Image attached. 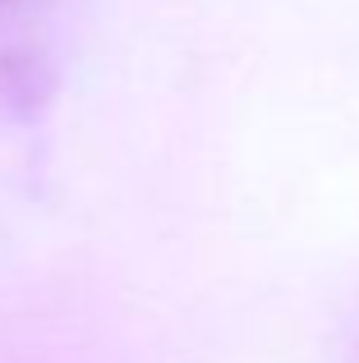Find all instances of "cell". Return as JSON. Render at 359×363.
Here are the masks:
<instances>
[{"instance_id":"obj_1","label":"cell","mask_w":359,"mask_h":363,"mask_svg":"<svg viewBox=\"0 0 359 363\" xmlns=\"http://www.w3.org/2000/svg\"><path fill=\"white\" fill-rule=\"evenodd\" d=\"M74 0H0V124L33 120L60 79Z\"/></svg>"},{"instance_id":"obj_2","label":"cell","mask_w":359,"mask_h":363,"mask_svg":"<svg viewBox=\"0 0 359 363\" xmlns=\"http://www.w3.org/2000/svg\"><path fill=\"white\" fill-rule=\"evenodd\" d=\"M355 363H359V340H355Z\"/></svg>"}]
</instances>
